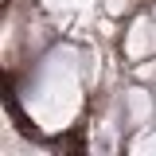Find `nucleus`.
<instances>
[]
</instances>
